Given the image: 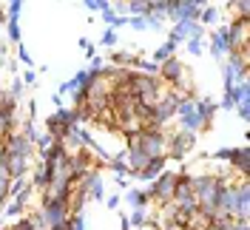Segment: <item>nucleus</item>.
I'll return each instance as SVG.
<instances>
[{"instance_id":"5701e85b","label":"nucleus","mask_w":250,"mask_h":230,"mask_svg":"<svg viewBox=\"0 0 250 230\" xmlns=\"http://www.w3.org/2000/svg\"><path fill=\"white\" fill-rule=\"evenodd\" d=\"M9 37H12V40H20V26H17V20H9Z\"/></svg>"},{"instance_id":"f704fd0d","label":"nucleus","mask_w":250,"mask_h":230,"mask_svg":"<svg viewBox=\"0 0 250 230\" xmlns=\"http://www.w3.org/2000/svg\"><path fill=\"white\" fill-rule=\"evenodd\" d=\"M0 65H3V57H0Z\"/></svg>"},{"instance_id":"4be33fe9","label":"nucleus","mask_w":250,"mask_h":230,"mask_svg":"<svg viewBox=\"0 0 250 230\" xmlns=\"http://www.w3.org/2000/svg\"><path fill=\"white\" fill-rule=\"evenodd\" d=\"M20 9H23V3H12V6H9V20H17V17H20Z\"/></svg>"},{"instance_id":"c85d7f7f","label":"nucleus","mask_w":250,"mask_h":230,"mask_svg":"<svg viewBox=\"0 0 250 230\" xmlns=\"http://www.w3.org/2000/svg\"><path fill=\"white\" fill-rule=\"evenodd\" d=\"M20 60L26 63V65H31V54H29V51H26V46L20 48Z\"/></svg>"},{"instance_id":"c756f323","label":"nucleus","mask_w":250,"mask_h":230,"mask_svg":"<svg viewBox=\"0 0 250 230\" xmlns=\"http://www.w3.org/2000/svg\"><path fill=\"white\" fill-rule=\"evenodd\" d=\"M230 151H233V148H222V151H216V159H230Z\"/></svg>"},{"instance_id":"6e6552de","label":"nucleus","mask_w":250,"mask_h":230,"mask_svg":"<svg viewBox=\"0 0 250 230\" xmlns=\"http://www.w3.org/2000/svg\"><path fill=\"white\" fill-rule=\"evenodd\" d=\"M179 77H185V74H182V63L176 60V57H171V60L162 63V80H165V83L176 85V83H179Z\"/></svg>"},{"instance_id":"bb28decb","label":"nucleus","mask_w":250,"mask_h":230,"mask_svg":"<svg viewBox=\"0 0 250 230\" xmlns=\"http://www.w3.org/2000/svg\"><path fill=\"white\" fill-rule=\"evenodd\" d=\"M103 17H105V23H111V26H117V15H114L111 9H105V12H103Z\"/></svg>"},{"instance_id":"f8f14e48","label":"nucleus","mask_w":250,"mask_h":230,"mask_svg":"<svg viewBox=\"0 0 250 230\" xmlns=\"http://www.w3.org/2000/svg\"><path fill=\"white\" fill-rule=\"evenodd\" d=\"M193 111L199 114L202 125H208L210 120H213V111H216V105H213V103H202V100H199V103H193Z\"/></svg>"},{"instance_id":"aec40b11","label":"nucleus","mask_w":250,"mask_h":230,"mask_svg":"<svg viewBox=\"0 0 250 230\" xmlns=\"http://www.w3.org/2000/svg\"><path fill=\"white\" fill-rule=\"evenodd\" d=\"M145 219H148V216H145V210H142V208H137V210H134V216H131V225H145Z\"/></svg>"},{"instance_id":"0eeeda50","label":"nucleus","mask_w":250,"mask_h":230,"mask_svg":"<svg viewBox=\"0 0 250 230\" xmlns=\"http://www.w3.org/2000/svg\"><path fill=\"white\" fill-rule=\"evenodd\" d=\"M9 153H15V156H29V151H31V142L23 134H12V137L6 139V145H3Z\"/></svg>"},{"instance_id":"7ed1b4c3","label":"nucleus","mask_w":250,"mask_h":230,"mask_svg":"<svg viewBox=\"0 0 250 230\" xmlns=\"http://www.w3.org/2000/svg\"><path fill=\"white\" fill-rule=\"evenodd\" d=\"M179 117H182V128H185L188 134H193L196 128H202V120H199V114L193 111V100H188V97H182L179 100Z\"/></svg>"},{"instance_id":"9b49d317","label":"nucleus","mask_w":250,"mask_h":230,"mask_svg":"<svg viewBox=\"0 0 250 230\" xmlns=\"http://www.w3.org/2000/svg\"><path fill=\"white\" fill-rule=\"evenodd\" d=\"M248 156H250L248 145H242L239 151H230V162H233V165H236V168H239V170H242V173H248V168H250Z\"/></svg>"},{"instance_id":"423d86ee","label":"nucleus","mask_w":250,"mask_h":230,"mask_svg":"<svg viewBox=\"0 0 250 230\" xmlns=\"http://www.w3.org/2000/svg\"><path fill=\"white\" fill-rule=\"evenodd\" d=\"M202 12V3H193V0H188V3H171V15L179 17V20H193V17H199Z\"/></svg>"},{"instance_id":"a878e982","label":"nucleus","mask_w":250,"mask_h":230,"mask_svg":"<svg viewBox=\"0 0 250 230\" xmlns=\"http://www.w3.org/2000/svg\"><path fill=\"white\" fill-rule=\"evenodd\" d=\"M188 51H190V54H199V51H202V43H199V40H190V43H188Z\"/></svg>"},{"instance_id":"c9c22d12","label":"nucleus","mask_w":250,"mask_h":230,"mask_svg":"<svg viewBox=\"0 0 250 230\" xmlns=\"http://www.w3.org/2000/svg\"><path fill=\"white\" fill-rule=\"evenodd\" d=\"M0 97H3V88H0Z\"/></svg>"},{"instance_id":"20e7f679","label":"nucleus","mask_w":250,"mask_h":230,"mask_svg":"<svg viewBox=\"0 0 250 230\" xmlns=\"http://www.w3.org/2000/svg\"><path fill=\"white\" fill-rule=\"evenodd\" d=\"M173 185H176V173H162L159 179L154 182V188H151V196L154 199H159V202H168V199H173Z\"/></svg>"},{"instance_id":"f257e3e1","label":"nucleus","mask_w":250,"mask_h":230,"mask_svg":"<svg viewBox=\"0 0 250 230\" xmlns=\"http://www.w3.org/2000/svg\"><path fill=\"white\" fill-rule=\"evenodd\" d=\"M131 145L140 148L148 159H159V156L165 153V137L159 134V128H154V131L142 128V131H137V134H131Z\"/></svg>"},{"instance_id":"f3484780","label":"nucleus","mask_w":250,"mask_h":230,"mask_svg":"<svg viewBox=\"0 0 250 230\" xmlns=\"http://www.w3.org/2000/svg\"><path fill=\"white\" fill-rule=\"evenodd\" d=\"M145 199H148V196H145V193H137V190H131V193H128V202L134 205V210H137V208H142V205H145Z\"/></svg>"},{"instance_id":"a211bd4d","label":"nucleus","mask_w":250,"mask_h":230,"mask_svg":"<svg viewBox=\"0 0 250 230\" xmlns=\"http://www.w3.org/2000/svg\"><path fill=\"white\" fill-rule=\"evenodd\" d=\"M65 228L68 230H85V219H83V213H77L71 222H65Z\"/></svg>"},{"instance_id":"cd10ccee","label":"nucleus","mask_w":250,"mask_h":230,"mask_svg":"<svg viewBox=\"0 0 250 230\" xmlns=\"http://www.w3.org/2000/svg\"><path fill=\"white\" fill-rule=\"evenodd\" d=\"M131 26H134V29H145L148 23H145V17H131Z\"/></svg>"},{"instance_id":"2eb2a0df","label":"nucleus","mask_w":250,"mask_h":230,"mask_svg":"<svg viewBox=\"0 0 250 230\" xmlns=\"http://www.w3.org/2000/svg\"><path fill=\"white\" fill-rule=\"evenodd\" d=\"M26 199H29V190H20V193H17V199L9 205V216L20 213V210H23V205H26Z\"/></svg>"},{"instance_id":"1a4fd4ad","label":"nucleus","mask_w":250,"mask_h":230,"mask_svg":"<svg viewBox=\"0 0 250 230\" xmlns=\"http://www.w3.org/2000/svg\"><path fill=\"white\" fill-rule=\"evenodd\" d=\"M171 156H176V159H182L188 151H190V145H193V134H188V131H182V134H176L171 142Z\"/></svg>"},{"instance_id":"ddd939ff","label":"nucleus","mask_w":250,"mask_h":230,"mask_svg":"<svg viewBox=\"0 0 250 230\" xmlns=\"http://www.w3.org/2000/svg\"><path fill=\"white\" fill-rule=\"evenodd\" d=\"M228 48H230V43H228V31H225V29L216 31V34H213V54H216V57H222Z\"/></svg>"},{"instance_id":"39448f33","label":"nucleus","mask_w":250,"mask_h":230,"mask_svg":"<svg viewBox=\"0 0 250 230\" xmlns=\"http://www.w3.org/2000/svg\"><path fill=\"white\" fill-rule=\"evenodd\" d=\"M179 100H182L179 94H165V97H162V100H159V103L154 105V123H156V125L165 123V120L171 117L173 111L179 108Z\"/></svg>"},{"instance_id":"b1692460","label":"nucleus","mask_w":250,"mask_h":230,"mask_svg":"<svg viewBox=\"0 0 250 230\" xmlns=\"http://www.w3.org/2000/svg\"><path fill=\"white\" fill-rule=\"evenodd\" d=\"M114 173H117V176H125V173H128V165L120 162V159H114Z\"/></svg>"},{"instance_id":"412c9836","label":"nucleus","mask_w":250,"mask_h":230,"mask_svg":"<svg viewBox=\"0 0 250 230\" xmlns=\"http://www.w3.org/2000/svg\"><path fill=\"white\" fill-rule=\"evenodd\" d=\"M6 196H9V179L0 173V205H3V199H6Z\"/></svg>"},{"instance_id":"dca6fc26","label":"nucleus","mask_w":250,"mask_h":230,"mask_svg":"<svg viewBox=\"0 0 250 230\" xmlns=\"http://www.w3.org/2000/svg\"><path fill=\"white\" fill-rule=\"evenodd\" d=\"M128 9H131L134 15H140V17H148V15H151V3H131Z\"/></svg>"},{"instance_id":"2f4dec72","label":"nucleus","mask_w":250,"mask_h":230,"mask_svg":"<svg viewBox=\"0 0 250 230\" xmlns=\"http://www.w3.org/2000/svg\"><path fill=\"white\" fill-rule=\"evenodd\" d=\"M239 114H242V120H248V100L239 103Z\"/></svg>"},{"instance_id":"393cba45","label":"nucleus","mask_w":250,"mask_h":230,"mask_svg":"<svg viewBox=\"0 0 250 230\" xmlns=\"http://www.w3.org/2000/svg\"><path fill=\"white\" fill-rule=\"evenodd\" d=\"M85 6H88V9H100V12H105V9H108V3H105V0H97V3H94V0H88Z\"/></svg>"},{"instance_id":"9d476101","label":"nucleus","mask_w":250,"mask_h":230,"mask_svg":"<svg viewBox=\"0 0 250 230\" xmlns=\"http://www.w3.org/2000/svg\"><path fill=\"white\" fill-rule=\"evenodd\" d=\"M162 168H165V156H159V159H151V162H148V165H145L142 170H137V176H140V179H156Z\"/></svg>"},{"instance_id":"f03ea898","label":"nucleus","mask_w":250,"mask_h":230,"mask_svg":"<svg viewBox=\"0 0 250 230\" xmlns=\"http://www.w3.org/2000/svg\"><path fill=\"white\" fill-rule=\"evenodd\" d=\"M65 213H71L68 202L65 199H46V208H43V222L48 228H57V225H65Z\"/></svg>"},{"instance_id":"7c9ffc66","label":"nucleus","mask_w":250,"mask_h":230,"mask_svg":"<svg viewBox=\"0 0 250 230\" xmlns=\"http://www.w3.org/2000/svg\"><path fill=\"white\" fill-rule=\"evenodd\" d=\"M114 40H117V37H114V31H108V34L103 37V46H114Z\"/></svg>"},{"instance_id":"4468645a","label":"nucleus","mask_w":250,"mask_h":230,"mask_svg":"<svg viewBox=\"0 0 250 230\" xmlns=\"http://www.w3.org/2000/svg\"><path fill=\"white\" fill-rule=\"evenodd\" d=\"M173 48H176V43H173V40H168L165 46H159V48H156L154 60H156V63H165V60H171V51H173Z\"/></svg>"},{"instance_id":"473e14b6","label":"nucleus","mask_w":250,"mask_h":230,"mask_svg":"<svg viewBox=\"0 0 250 230\" xmlns=\"http://www.w3.org/2000/svg\"><path fill=\"white\" fill-rule=\"evenodd\" d=\"M140 68H142V71H156L154 63H140Z\"/></svg>"},{"instance_id":"6ab92c4d","label":"nucleus","mask_w":250,"mask_h":230,"mask_svg":"<svg viewBox=\"0 0 250 230\" xmlns=\"http://www.w3.org/2000/svg\"><path fill=\"white\" fill-rule=\"evenodd\" d=\"M199 17H202V23H213V20H216V9H210V6H208V9L199 12Z\"/></svg>"},{"instance_id":"72a5a7b5","label":"nucleus","mask_w":250,"mask_h":230,"mask_svg":"<svg viewBox=\"0 0 250 230\" xmlns=\"http://www.w3.org/2000/svg\"><path fill=\"white\" fill-rule=\"evenodd\" d=\"M123 230H128V225H123Z\"/></svg>"}]
</instances>
